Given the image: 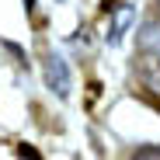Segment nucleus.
Masks as SVG:
<instances>
[{
  "label": "nucleus",
  "mask_w": 160,
  "mask_h": 160,
  "mask_svg": "<svg viewBox=\"0 0 160 160\" xmlns=\"http://www.w3.org/2000/svg\"><path fill=\"white\" fill-rule=\"evenodd\" d=\"M136 42L146 56H157L160 59V21H146L143 28L136 32Z\"/></svg>",
  "instance_id": "obj_3"
},
{
  "label": "nucleus",
  "mask_w": 160,
  "mask_h": 160,
  "mask_svg": "<svg viewBox=\"0 0 160 160\" xmlns=\"http://www.w3.org/2000/svg\"><path fill=\"white\" fill-rule=\"evenodd\" d=\"M129 160H160V143H150V146H139Z\"/></svg>",
  "instance_id": "obj_4"
},
{
  "label": "nucleus",
  "mask_w": 160,
  "mask_h": 160,
  "mask_svg": "<svg viewBox=\"0 0 160 160\" xmlns=\"http://www.w3.org/2000/svg\"><path fill=\"white\" fill-rule=\"evenodd\" d=\"M42 77H45V87L56 94L59 101L70 98V87H73V77H70V66L59 52H49L45 63H42Z\"/></svg>",
  "instance_id": "obj_1"
},
{
  "label": "nucleus",
  "mask_w": 160,
  "mask_h": 160,
  "mask_svg": "<svg viewBox=\"0 0 160 160\" xmlns=\"http://www.w3.org/2000/svg\"><path fill=\"white\" fill-rule=\"evenodd\" d=\"M136 80H139V87L160 104V59L157 56H146L143 52V59L136 63Z\"/></svg>",
  "instance_id": "obj_2"
},
{
  "label": "nucleus",
  "mask_w": 160,
  "mask_h": 160,
  "mask_svg": "<svg viewBox=\"0 0 160 160\" xmlns=\"http://www.w3.org/2000/svg\"><path fill=\"white\" fill-rule=\"evenodd\" d=\"M157 7H160V0H157Z\"/></svg>",
  "instance_id": "obj_5"
}]
</instances>
